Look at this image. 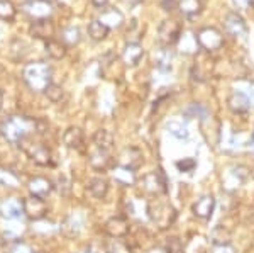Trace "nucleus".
<instances>
[{
    "label": "nucleus",
    "instance_id": "obj_34",
    "mask_svg": "<svg viewBox=\"0 0 254 253\" xmlns=\"http://www.w3.org/2000/svg\"><path fill=\"white\" fill-rule=\"evenodd\" d=\"M44 95L48 97L49 102H53V104H58V102L63 100L64 97V90L63 87H60V85L56 84H51L49 87L46 88V92H44Z\"/></svg>",
    "mask_w": 254,
    "mask_h": 253
},
{
    "label": "nucleus",
    "instance_id": "obj_28",
    "mask_svg": "<svg viewBox=\"0 0 254 253\" xmlns=\"http://www.w3.org/2000/svg\"><path fill=\"white\" fill-rule=\"evenodd\" d=\"M112 177H114V180H116L117 183H121V185L130 187V185L136 183V172L122 169V167H116V169L112 170Z\"/></svg>",
    "mask_w": 254,
    "mask_h": 253
},
{
    "label": "nucleus",
    "instance_id": "obj_29",
    "mask_svg": "<svg viewBox=\"0 0 254 253\" xmlns=\"http://www.w3.org/2000/svg\"><path fill=\"white\" fill-rule=\"evenodd\" d=\"M80 39H81L80 29H78V27H75V26L64 27V29L61 31V34H60V41H63L68 48L76 46V44L80 43Z\"/></svg>",
    "mask_w": 254,
    "mask_h": 253
},
{
    "label": "nucleus",
    "instance_id": "obj_37",
    "mask_svg": "<svg viewBox=\"0 0 254 253\" xmlns=\"http://www.w3.org/2000/svg\"><path fill=\"white\" fill-rule=\"evenodd\" d=\"M163 250L166 253H183V243L180 238H176V236H171V238L166 240L165 247H163Z\"/></svg>",
    "mask_w": 254,
    "mask_h": 253
},
{
    "label": "nucleus",
    "instance_id": "obj_21",
    "mask_svg": "<svg viewBox=\"0 0 254 253\" xmlns=\"http://www.w3.org/2000/svg\"><path fill=\"white\" fill-rule=\"evenodd\" d=\"M144 58V48L139 43H127L122 50V60L127 67H136Z\"/></svg>",
    "mask_w": 254,
    "mask_h": 253
},
{
    "label": "nucleus",
    "instance_id": "obj_45",
    "mask_svg": "<svg viewBox=\"0 0 254 253\" xmlns=\"http://www.w3.org/2000/svg\"><path fill=\"white\" fill-rule=\"evenodd\" d=\"M159 5L165 12H173L178 7V2L176 0H159Z\"/></svg>",
    "mask_w": 254,
    "mask_h": 253
},
{
    "label": "nucleus",
    "instance_id": "obj_4",
    "mask_svg": "<svg viewBox=\"0 0 254 253\" xmlns=\"http://www.w3.org/2000/svg\"><path fill=\"white\" fill-rule=\"evenodd\" d=\"M19 146L22 148V152L29 157V160L34 162L36 165H39V167H51L53 165L51 150H49L44 143L34 141L32 138H29V140L20 143Z\"/></svg>",
    "mask_w": 254,
    "mask_h": 253
},
{
    "label": "nucleus",
    "instance_id": "obj_26",
    "mask_svg": "<svg viewBox=\"0 0 254 253\" xmlns=\"http://www.w3.org/2000/svg\"><path fill=\"white\" fill-rule=\"evenodd\" d=\"M44 50H46L49 58L61 60V58H64V55H66L68 46L60 39H49V41L44 43Z\"/></svg>",
    "mask_w": 254,
    "mask_h": 253
},
{
    "label": "nucleus",
    "instance_id": "obj_8",
    "mask_svg": "<svg viewBox=\"0 0 254 253\" xmlns=\"http://www.w3.org/2000/svg\"><path fill=\"white\" fill-rule=\"evenodd\" d=\"M142 163H144V157H142L141 150L136 148V146H126V148H122L121 153L116 158V167H122V169L132 170V172L141 169Z\"/></svg>",
    "mask_w": 254,
    "mask_h": 253
},
{
    "label": "nucleus",
    "instance_id": "obj_27",
    "mask_svg": "<svg viewBox=\"0 0 254 253\" xmlns=\"http://www.w3.org/2000/svg\"><path fill=\"white\" fill-rule=\"evenodd\" d=\"M178 9L185 17H195V15H198L202 12L203 3L202 0H180Z\"/></svg>",
    "mask_w": 254,
    "mask_h": 253
},
{
    "label": "nucleus",
    "instance_id": "obj_30",
    "mask_svg": "<svg viewBox=\"0 0 254 253\" xmlns=\"http://www.w3.org/2000/svg\"><path fill=\"white\" fill-rule=\"evenodd\" d=\"M109 32H110L109 27L104 26L98 19L92 20V22L88 24V36L93 41H104L109 36Z\"/></svg>",
    "mask_w": 254,
    "mask_h": 253
},
{
    "label": "nucleus",
    "instance_id": "obj_10",
    "mask_svg": "<svg viewBox=\"0 0 254 253\" xmlns=\"http://www.w3.org/2000/svg\"><path fill=\"white\" fill-rule=\"evenodd\" d=\"M48 214V204L44 199L29 195L24 199V216L31 219V221H43Z\"/></svg>",
    "mask_w": 254,
    "mask_h": 253
},
{
    "label": "nucleus",
    "instance_id": "obj_23",
    "mask_svg": "<svg viewBox=\"0 0 254 253\" xmlns=\"http://www.w3.org/2000/svg\"><path fill=\"white\" fill-rule=\"evenodd\" d=\"M227 107L234 114H246L251 107V100L244 92H232L227 97Z\"/></svg>",
    "mask_w": 254,
    "mask_h": 253
},
{
    "label": "nucleus",
    "instance_id": "obj_51",
    "mask_svg": "<svg viewBox=\"0 0 254 253\" xmlns=\"http://www.w3.org/2000/svg\"><path fill=\"white\" fill-rule=\"evenodd\" d=\"M2 99H3V92H2V88H0V107H2Z\"/></svg>",
    "mask_w": 254,
    "mask_h": 253
},
{
    "label": "nucleus",
    "instance_id": "obj_39",
    "mask_svg": "<svg viewBox=\"0 0 254 253\" xmlns=\"http://www.w3.org/2000/svg\"><path fill=\"white\" fill-rule=\"evenodd\" d=\"M171 55L168 51H159L156 55V65L159 68H163V70H168V68H171Z\"/></svg>",
    "mask_w": 254,
    "mask_h": 253
},
{
    "label": "nucleus",
    "instance_id": "obj_17",
    "mask_svg": "<svg viewBox=\"0 0 254 253\" xmlns=\"http://www.w3.org/2000/svg\"><path fill=\"white\" fill-rule=\"evenodd\" d=\"M63 143L69 150H76V152H83L85 150V133L78 126H69L63 134Z\"/></svg>",
    "mask_w": 254,
    "mask_h": 253
},
{
    "label": "nucleus",
    "instance_id": "obj_41",
    "mask_svg": "<svg viewBox=\"0 0 254 253\" xmlns=\"http://www.w3.org/2000/svg\"><path fill=\"white\" fill-rule=\"evenodd\" d=\"M58 190L61 195H69V190H71V182L66 175H60L58 178Z\"/></svg>",
    "mask_w": 254,
    "mask_h": 253
},
{
    "label": "nucleus",
    "instance_id": "obj_6",
    "mask_svg": "<svg viewBox=\"0 0 254 253\" xmlns=\"http://www.w3.org/2000/svg\"><path fill=\"white\" fill-rule=\"evenodd\" d=\"M196 41L203 51L212 53L224 46V34L217 27H202L196 32Z\"/></svg>",
    "mask_w": 254,
    "mask_h": 253
},
{
    "label": "nucleus",
    "instance_id": "obj_15",
    "mask_svg": "<svg viewBox=\"0 0 254 253\" xmlns=\"http://www.w3.org/2000/svg\"><path fill=\"white\" fill-rule=\"evenodd\" d=\"M29 34L32 38L41 39V41H49L55 39V24L51 19H39V20H32L29 26Z\"/></svg>",
    "mask_w": 254,
    "mask_h": 253
},
{
    "label": "nucleus",
    "instance_id": "obj_19",
    "mask_svg": "<svg viewBox=\"0 0 254 253\" xmlns=\"http://www.w3.org/2000/svg\"><path fill=\"white\" fill-rule=\"evenodd\" d=\"M27 189H29V195H36V197L46 199L49 194L53 192L55 185L46 177H32L27 182Z\"/></svg>",
    "mask_w": 254,
    "mask_h": 253
},
{
    "label": "nucleus",
    "instance_id": "obj_33",
    "mask_svg": "<svg viewBox=\"0 0 254 253\" xmlns=\"http://www.w3.org/2000/svg\"><path fill=\"white\" fill-rule=\"evenodd\" d=\"M17 15V9L10 0H0V19L5 22H12Z\"/></svg>",
    "mask_w": 254,
    "mask_h": 253
},
{
    "label": "nucleus",
    "instance_id": "obj_43",
    "mask_svg": "<svg viewBox=\"0 0 254 253\" xmlns=\"http://www.w3.org/2000/svg\"><path fill=\"white\" fill-rule=\"evenodd\" d=\"M87 252L88 253H109V245H105L102 242H93V243H90Z\"/></svg>",
    "mask_w": 254,
    "mask_h": 253
},
{
    "label": "nucleus",
    "instance_id": "obj_16",
    "mask_svg": "<svg viewBox=\"0 0 254 253\" xmlns=\"http://www.w3.org/2000/svg\"><path fill=\"white\" fill-rule=\"evenodd\" d=\"M0 216L5 219H19L24 216V199L9 197L0 202Z\"/></svg>",
    "mask_w": 254,
    "mask_h": 253
},
{
    "label": "nucleus",
    "instance_id": "obj_31",
    "mask_svg": "<svg viewBox=\"0 0 254 253\" xmlns=\"http://www.w3.org/2000/svg\"><path fill=\"white\" fill-rule=\"evenodd\" d=\"M210 236L214 245H231V231L224 226H215Z\"/></svg>",
    "mask_w": 254,
    "mask_h": 253
},
{
    "label": "nucleus",
    "instance_id": "obj_3",
    "mask_svg": "<svg viewBox=\"0 0 254 253\" xmlns=\"http://www.w3.org/2000/svg\"><path fill=\"white\" fill-rule=\"evenodd\" d=\"M146 214L151 223H154L159 230H168L173 226L176 219V209L170 201L163 197H154L146 204Z\"/></svg>",
    "mask_w": 254,
    "mask_h": 253
},
{
    "label": "nucleus",
    "instance_id": "obj_5",
    "mask_svg": "<svg viewBox=\"0 0 254 253\" xmlns=\"http://www.w3.org/2000/svg\"><path fill=\"white\" fill-rule=\"evenodd\" d=\"M139 183H141L142 192L147 195H153V197H161V195H165L168 192V180L161 169L146 173Z\"/></svg>",
    "mask_w": 254,
    "mask_h": 253
},
{
    "label": "nucleus",
    "instance_id": "obj_20",
    "mask_svg": "<svg viewBox=\"0 0 254 253\" xmlns=\"http://www.w3.org/2000/svg\"><path fill=\"white\" fill-rule=\"evenodd\" d=\"M248 178V169L246 167H234L227 172L222 178V183L227 190H236L237 187L243 185V182Z\"/></svg>",
    "mask_w": 254,
    "mask_h": 253
},
{
    "label": "nucleus",
    "instance_id": "obj_11",
    "mask_svg": "<svg viewBox=\"0 0 254 253\" xmlns=\"http://www.w3.org/2000/svg\"><path fill=\"white\" fill-rule=\"evenodd\" d=\"M88 163L97 172H109V170L116 169V158L112 157V153L102 152L97 148H93V152L88 155Z\"/></svg>",
    "mask_w": 254,
    "mask_h": 253
},
{
    "label": "nucleus",
    "instance_id": "obj_35",
    "mask_svg": "<svg viewBox=\"0 0 254 253\" xmlns=\"http://www.w3.org/2000/svg\"><path fill=\"white\" fill-rule=\"evenodd\" d=\"M109 253H134V250L129 242H124V238H121L109 243Z\"/></svg>",
    "mask_w": 254,
    "mask_h": 253
},
{
    "label": "nucleus",
    "instance_id": "obj_25",
    "mask_svg": "<svg viewBox=\"0 0 254 253\" xmlns=\"http://www.w3.org/2000/svg\"><path fill=\"white\" fill-rule=\"evenodd\" d=\"M87 190L95 199H105V195L109 194V182L104 177H93L87 183Z\"/></svg>",
    "mask_w": 254,
    "mask_h": 253
},
{
    "label": "nucleus",
    "instance_id": "obj_22",
    "mask_svg": "<svg viewBox=\"0 0 254 253\" xmlns=\"http://www.w3.org/2000/svg\"><path fill=\"white\" fill-rule=\"evenodd\" d=\"M104 26H107L109 29H117L124 24V14L116 7H109V9H102L100 17H98Z\"/></svg>",
    "mask_w": 254,
    "mask_h": 253
},
{
    "label": "nucleus",
    "instance_id": "obj_7",
    "mask_svg": "<svg viewBox=\"0 0 254 253\" xmlns=\"http://www.w3.org/2000/svg\"><path fill=\"white\" fill-rule=\"evenodd\" d=\"M182 38V26H180L178 20L175 19H166L159 24L158 27V41L165 48H170L176 44Z\"/></svg>",
    "mask_w": 254,
    "mask_h": 253
},
{
    "label": "nucleus",
    "instance_id": "obj_14",
    "mask_svg": "<svg viewBox=\"0 0 254 253\" xmlns=\"http://www.w3.org/2000/svg\"><path fill=\"white\" fill-rule=\"evenodd\" d=\"M215 209V197L212 194H205L200 199H196L191 206V213H193L195 218L202 219V221H207V219L212 218Z\"/></svg>",
    "mask_w": 254,
    "mask_h": 253
},
{
    "label": "nucleus",
    "instance_id": "obj_50",
    "mask_svg": "<svg viewBox=\"0 0 254 253\" xmlns=\"http://www.w3.org/2000/svg\"><path fill=\"white\" fill-rule=\"evenodd\" d=\"M249 146H251V152L254 153V134H253V138H251V145H249Z\"/></svg>",
    "mask_w": 254,
    "mask_h": 253
},
{
    "label": "nucleus",
    "instance_id": "obj_53",
    "mask_svg": "<svg viewBox=\"0 0 254 253\" xmlns=\"http://www.w3.org/2000/svg\"><path fill=\"white\" fill-rule=\"evenodd\" d=\"M80 253H88V252H80Z\"/></svg>",
    "mask_w": 254,
    "mask_h": 253
},
{
    "label": "nucleus",
    "instance_id": "obj_38",
    "mask_svg": "<svg viewBox=\"0 0 254 253\" xmlns=\"http://www.w3.org/2000/svg\"><path fill=\"white\" fill-rule=\"evenodd\" d=\"M195 39H196V36H191V34L183 36L182 34V38H180L178 43H182L183 51H185V53H196V51H198L196 48H200L198 44H190V41H195Z\"/></svg>",
    "mask_w": 254,
    "mask_h": 253
},
{
    "label": "nucleus",
    "instance_id": "obj_40",
    "mask_svg": "<svg viewBox=\"0 0 254 253\" xmlns=\"http://www.w3.org/2000/svg\"><path fill=\"white\" fill-rule=\"evenodd\" d=\"M196 167V162L193 158H183V160H178L176 162V169L180 170V172H193V169Z\"/></svg>",
    "mask_w": 254,
    "mask_h": 253
},
{
    "label": "nucleus",
    "instance_id": "obj_12",
    "mask_svg": "<svg viewBox=\"0 0 254 253\" xmlns=\"http://www.w3.org/2000/svg\"><path fill=\"white\" fill-rule=\"evenodd\" d=\"M104 231H105V235L110 236L112 240H121L129 235L130 224L126 218H122V216H114V218H110L109 221L104 224Z\"/></svg>",
    "mask_w": 254,
    "mask_h": 253
},
{
    "label": "nucleus",
    "instance_id": "obj_49",
    "mask_svg": "<svg viewBox=\"0 0 254 253\" xmlns=\"http://www.w3.org/2000/svg\"><path fill=\"white\" fill-rule=\"evenodd\" d=\"M149 253H166V252L163 250V248H154V250H151Z\"/></svg>",
    "mask_w": 254,
    "mask_h": 253
},
{
    "label": "nucleus",
    "instance_id": "obj_48",
    "mask_svg": "<svg viewBox=\"0 0 254 253\" xmlns=\"http://www.w3.org/2000/svg\"><path fill=\"white\" fill-rule=\"evenodd\" d=\"M122 2H126L129 7H137V5H141L144 0H122Z\"/></svg>",
    "mask_w": 254,
    "mask_h": 253
},
{
    "label": "nucleus",
    "instance_id": "obj_1",
    "mask_svg": "<svg viewBox=\"0 0 254 253\" xmlns=\"http://www.w3.org/2000/svg\"><path fill=\"white\" fill-rule=\"evenodd\" d=\"M48 131V122L43 119L27 116H15L5 117L0 122V134L10 145H20L22 141L29 140L34 134H44Z\"/></svg>",
    "mask_w": 254,
    "mask_h": 253
},
{
    "label": "nucleus",
    "instance_id": "obj_47",
    "mask_svg": "<svg viewBox=\"0 0 254 253\" xmlns=\"http://www.w3.org/2000/svg\"><path fill=\"white\" fill-rule=\"evenodd\" d=\"M110 0H92V3L95 7H98V9H105V7L109 5Z\"/></svg>",
    "mask_w": 254,
    "mask_h": 253
},
{
    "label": "nucleus",
    "instance_id": "obj_46",
    "mask_svg": "<svg viewBox=\"0 0 254 253\" xmlns=\"http://www.w3.org/2000/svg\"><path fill=\"white\" fill-rule=\"evenodd\" d=\"M210 253H236V250L231 245H214Z\"/></svg>",
    "mask_w": 254,
    "mask_h": 253
},
{
    "label": "nucleus",
    "instance_id": "obj_9",
    "mask_svg": "<svg viewBox=\"0 0 254 253\" xmlns=\"http://www.w3.org/2000/svg\"><path fill=\"white\" fill-rule=\"evenodd\" d=\"M20 9H22L26 15H29L32 20L49 19L53 14V5L48 0H26Z\"/></svg>",
    "mask_w": 254,
    "mask_h": 253
},
{
    "label": "nucleus",
    "instance_id": "obj_36",
    "mask_svg": "<svg viewBox=\"0 0 254 253\" xmlns=\"http://www.w3.org/2000/svg\"><path fill=\"white\" fill-rule=\"evenodd\" d=\"M7 252L9 253H34L29 245L26 242H22V240H10Z\"/></svg>",
    "mask_w": 254,
    "mask_h": 253
},
{
    "label": "nucleus",
    "instance_id": "obj_32",
    "mask_svg": "<svg viewBox=\"0 0 254 253\" xmlns=\"http://www.w3.org/2000/svg\"><path fill=\"white\" fill-rule=\"evenodd\" d=\"M166 129H168V133L173 134V136L178 138V140H187V138H188V128H187V124L183 121L168 122Z\"/></svg>",
    "mask_w": 254,
    "mask_h": 253
},
{
    "label": "nucleus",
    "instance_id": "obj_2",
    "mask_svg": "<svg viewBox=\"0 0 254 253\" xmlns=\"http://www.w3.org/2000/svg\"><path fill=\"white\" fill-rule=\"evenodd\" d=\"M22 79L32 92H46L53 84V70L46 61H32L24 67Z\"/></svg>",
    "mask_w": 254,
    "mask_h": 253
},
{
    "label": "nucleus",
    "instance_id": "obj_13",
    "mask_svg": "<svg viewBox=\"0 0 254 253\" xmlns=\"http://www.w3.org/2000/svg\"><path fill=\"white\" fill-rule=\"evenodd\" d=\"M224 29L232 38H246L248 36V26H246L243 15L237 12H229L224 17Z\"/></svg>",
    "mask_w": 254,
    "mask_h": 253
},
{
    "label": "nucleus",
    "instance_id": "obj_18",
    "mask_svg": "<svg viewBox=\"0 0 254 253\" xmlns=\"http://www.w3.org/2000/svg\"><path fill=\"white\" fill-rule=\"evenodd\" d=\"M212 70H214V61L205 55H200L196 56L195 65L191 67V79L196 82H205L212 75Z\"/></svg>",
    "mask_w": 254,
    "mask_h": 253
},
{
    "label": "nucleus",
    "instance_id": "obj_42",
    "mask_svg": "<svg viewBox=\"0 0 254 253\" xmlns=\"http://www.w3.org/2000/svg\"><path fill=\"white\" fill-rule=\"evenodd\" d=\"M185 114L190 117H195V116H205V109L202 107L200 104H190L188 107L185 109Z\"/></svg>",
    "mask_w": 254,
    "mask_h": 253
},
{
    "label": "nucleus",
    "instance_id": "obj_44",
    "mask_svg": "<svg viewBox=\"0 0 254 253\" xmlns=\"http://www.w3.org/2000/svg\"><path fill=\"white\" fill-rule=\"evenodd\" d=\"M232 3L241 10H249L254 7V0H232Z\"/></svg>",
    "mask_w": 254,
    "mask_h": 253
},
{
    "label": "nucleus",
    "instance_id": "obj_24",
    "mask_svg": "<svg viewBox=\"0 0 254 253\" xmlns=\"http://www.w3.org/2000/svg\"><path fill=\"white\" fill-rule=\"evenodd\" d=\"M92 143H93V148L112 153L114 145H116V140H114V134L110 133L109 129H98V131L93 134Z\"/></svg>",
    "mask_w": 254,
    "mask_h": 253
},
{
    "label": "nucleus",
    "instance_id": "obj_52",
    "mask_svg": "<svg viewBox=\"0 0 254 253\" xmlns=\"http://www.w3.org/2000/svg\"><path fill=\"white\" fill-rule=\"evenodd\" d=\"M34 253H46V252H34Z\"/></svg>",
    "mask_w": 254,
    "mask_h": 253
}]
</instances>
